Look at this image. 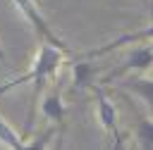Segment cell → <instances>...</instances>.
Returning <instances> with one entry per match:
<instances>
[{
	"instance_id": "1",
	"label": "cell",
	"mask_w": 153,
	"mask_h": 150,
	"mask_svg": "<svg viewBox=\"0 0 153 150\" xmlns=\"http://www.w3.org/2000/svg\"><path fill=\"white\" fill-rule=\"evenodd\" d=\"M67 60V55L65 52H60L57 48H53V45H43L41 43V48H38V52H36V57H33V62H31V69L26 71V74H19L17 79H10L7 83H2L0 86V95H5L7 90H12V88H17V86H22V83H33V95H31V107H29V114H26V126H24V140L29 138V133H31V129H33V117H36V107H38V98H41V93H43V88H45V83L50 81V79H55V74L60 71V67H62V62Z\"/></svg>"
},
{
	"instance_id": "2",
	"label": "cell",
	"mask_w": 153,
	"mask_h": 150,
	"mask_svg": "<svg viewBox=\"0 0 153 150\" xmlns=\"http://www.w3.org/2000/svg\"><path fill=\"white\" fill-rule=\"evenodd\" d=\"M12 5L19 10V14L26 19V24L33 29V33L38 36V40L43 43V45H53V48H57L60 52H65L67 57H74L76 52L55 33V29L50 26V21L43 17V12L38 10V5H36V0H12Z\"/></svg>"
},
{
	"instance_id": "3",
	"label": "cell",
	"mask_w": 153,
	"mask_h": 150,
	"mask_svg": "<svg viewBox=\"0 0 153 150\" xmlns=\"http://www.w3.org/2000/svg\"><path fill=\"white\" fill-rule=\"evenodd\" d=\"M151 67H153V43H143V45H139V48H131V52L127 55V60H124L117 69H112L98 86H105V83H110V81H115V79H122V76L129 74V71H136V76H143L146 69H151Z\"/></svg>"
},
{
	"instance_id": "4",
	"label": "cell",
	"mask_w": 153,
	"mask_h": 150,
	"mask_svg": "<svg viewBox=\"0 0 153 150\" xmlns=\"http://www.w3.org/2000/svg\"><path fill=\"white\" fill-rule=\"evenodd\" d=\"M134 43H141V45H143V43H153V21H151L148 26L139 29V31L122 33V36H117V38H112V40H108V43L98 45V48H91V50L76 52L74 57H76V60H93V57H103V55H108V52H112V50H117V48L134 45Z\"/></svg>"
},
{
	"instance_id": "5",
	"label": "cell",
	"mask_w": 153,
	"mask_h": 150,
	"mask_svg": "<svg viewBox=\"0 0 153 150\" xmlns=\"http://www.w3.org/2000/svg\"><path fill=\"white\" fill-rule=\"evenodd\" d=\"M38 107H41V114H43L57 131L65 129V114H67V107H65V102H62V93H60L57 86H53V88L41 98Z\"/></svg>"
},
{
	"instance_id": "6",
	"label": "cell",
	"mask_w": 153,
	"mask_h": 150,
	"mask_svg": "<svg viewBox=\"0 0 153 150\" xmlns=\"http://www.w3.org/2000/svg\"><path fill=\"white\" fill-rule=\"evenodd\" d=\"M93 93H96V117H98V124L103 126V131L105 133H115L117 131V110H115V105L108 100V95H105V90L96 83L93 86Z\"/></svg>"
},
{
	"instance_id": "7",
	"label": "cell",
	"mask_w": 153,
	"mask_h": 150,
	"mask_svg": "<svg viewBox=\"0 0 153 150\" xmlns=\"http://www.w3.org/2000/svg\"><path fill=\"white\" fill-rule=\"evenodd\" d=\"M122 88L134 93V95H139L146 102L148 114L153 117V79H148V76H129V79L122 81Z\"/></svg>"
},
{
	"instance_id": "8",
	"label": "cell",
	"mask_w": 153,
	"mask_h": 150,
	"mask_svg": "<svg viewBox=\"0 0 153 150\" xmlns=\"http://www.w3.org/2000/svg\"><path fill=\"white\" fill-rule=\"evenodd\" d=\"M96 74H98V67H93L88 60H74L72 62V86L76 90H84V88H93L96 86Z\"/></svg>"
},
{
	"instance_id": "9",
	"label": "cell",
	"mask_w": 153,
	"mask_h": 150,
	"mask_svg": "<svg viewBox=\"0 0 153 150\" xmlns=\"http://www.w3.org/2000/svg\"><path fill=\"white\" fill-rule=\"evenodd\" d=\"M134 133L141 150H153V117L143 112H134Z\"/></svg>"
},
{
	"instance_id": "10",
	"label": "cell",
	"mask_w": 153,
	"mask_h": 150,
	"mask_svg": "<svg viewBox=\"0 0 153 150\" xmlns=\"http://www.w3.org/2000/svg\"><path fill=\"white\" fill-rule=\"evenodd\" d=\"M0 143H2L7 150H22L26 140L12 129V124H7V119L0 117Z\"/></svg>"
},
{
	"instance_id": "11",
	"label": "cell",
	"mask_w": 153,
	"mask_h": 150,
	"mask_svg": "<svg viewBox=\"0 0 153 150\" xmlns=\"http://www.w3.org/2000/svg\"><path fill=\"white\" fill-rule=\"evenodd\" d=\"M55 133H62V131H57V129L50 124V126H48L45 131H41L33 140H26L22 150H45V148H48V143L53 140V136H55Z\"/></svg>"
},
{
	"instance_id": "12",
	"label": "cell",
	"mask_w": 153,
	"mask_h": 150,
	"mask_svg": "<svg viewBox=\"0 0 153 150\" xmlns=\"http://www.w3.org/2000/svg\"><path fill=\"white\" fill-rule=\"evenodd\" d=\"M112 150H124L122 148V133H120V129L112 133Z\"/></svg>"
},
{
	"instance_id": "13",
	"label": "cell",
	"mask_w": 153,
	"mask_h": 150,
	"mask_svg": "<svg viewBox=\"0 0 153 150\" xmlns=\"http://www.w3.org/2000/svg\"><path fill=\"white\" fill-rule=\"evenodd\" d=\"M55 150H65V148H62V133H60V138H57V143H55Z\"/></svg>"
},
{
	"instance_id": "14",
	"label": "cell",
	"mask_w": 153,
	"mask_h": 150,
	"mask_svg": "<svg viewBox=\"0 0 153 150\" xmlns=\"http://www.w3.org/2000/svg\"><path fill=\"white\" fill-rule=\"evenodd\" d=\"M0 62L5 64V50H2V45H0Z\"/></svg>"
},
{
	"instance_id": "15",
	"label": "cell",
	"mask_w": 153,
	"mask_h": 150,
	"mask_svg": "<svg viewBox=\"0 0 153 150\" xmlns=\"http://www.w3.org/2000/svg\"><path fill=\"white\" fill-rule=\"evenodd\" d=\"M148 12H151V17H153V0L148 2Z\"/></svg>"
}]
</instances>
